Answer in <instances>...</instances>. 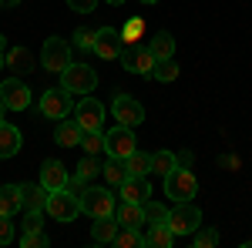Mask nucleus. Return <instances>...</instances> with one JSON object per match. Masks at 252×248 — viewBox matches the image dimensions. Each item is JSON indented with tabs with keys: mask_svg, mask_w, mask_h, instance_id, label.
Instances as JSON below:
<instances>
[{
	"mask_svg": "<svg viewBox=\"0 0 252 248\" xmlns=\"http://www.w3.org/2000/svg\"><path fill=\"white\" fill-rule=\"evenodd\" d=\"M20 245L24 248H47L51 242H47V235L40 228H24V235H20Z\"/></svg>",
	"mask_w": 252,
	"mask_h": 248,
	"instance_id": "33",
	"label": "nucleus"
},
{
	"mask_svg": "<svg viewBox=\"0 0 252 248\" xmlns=\"http://www.w3.org/2000/svg\"><path fill=\"white\" fill-rule=\"evenodd\" d=\"M108 3H111V7H121V3H125V0H108Z\"/></svg>",
	"mask_w": 252,
	"mask_h": 248,
	"instance_id": "46",
	"label": "nucleus"
},
{
	"mask_svg": "<svg viewBox=\"0 0 252 248\" xmlns=\"http://www.w3.org/2000/svg\"><path fill=\"white\" fill-rule=\"evenodd\" d=\"M152 77H155V81H161V84H172L175 77H178V64H175V57L155 60V71H152Z\"/></svg>",
	"mask_w": 252,
	"mask_h": 248,
	"instance_id": "28",
	"label": "nucleus"
},
{
	"mask_svg": "<svg viewBox=\"0 0 252 248\" xmlns=\"http://www.w3.org/2000/svg\"><path fill=\"white\" fill-rule=\"evenodd\" d=\"M178 165H182V168H189V165H192V151H182V154H178Z\"/></svg>",
	"mask_w": 252,
	"mask_h": 248,
	"instance_id": "41",
	"label": "nucleus"
},
{
	"mask_svg": "<svg viewBox=\"0 0 252 248\" xmlns=\"http://www.w3.org/2000/svg\"><path fill=\"white\" fill-rule=\"evenodd\" d=\"M141 208H145V228H148V225H161V221H168V208L158 205V201H152V198H148Z\"/></svg>",
	"mask_w": 252,
	"mask_h": 248,
	"instance_id": "29",
	"label": "nucleus"
},
{
	"mask_svg": "<svg viewBox=\"0 0 252 248\" xmlns=\"http://www.w3.org/2000/svg\"><path fill=\"white\" fill-rule=\"evenodd\" d=\"M3 111H7V104H3V101H0V121H3Z\"/></svg>",
	"mask_w": 252,
	"mask_h": 248,
	"instance_id": "44",
	"label": "nucleus"
},
{
	"mask_svg": "<svg viewBox=\"0 0 252 248\" xmlns=\"http://www.w3.org/2000/svg\"><path fill=\"white\" fill-rule=\"evenodd\" d=\"M192 245L195 248H215L219 245V231L215 228H195L192 231Z\"/></svg>",
	"mask_w": 252,
	"mask_h": 248,
	"instance_id": "32",
	"label": "nucleus"
},
{
	"mask_svg": "<svg viewBox=\"0 0 252 248\" xmlns=\"http://www.w3.org/2000/svg\"><path fill=\"white\" fill-rule=\"evenodd\" d=\"M40 64H44L47 71L61 74V71L71 64V44L64 37H47L44 40V51H40Z\"/></svg>",
	"mask_w": 252,
	"mask_h": 248,
	"instance_id": "8",
	"label": "nucleus"
},
{
	"mask_svg": "<svg viewBox=\"0 0 252 248\" xmlns=\"http://www.w3.org/2000/svg\"><path fill=\"white\" fill-rule=\"evenodd\" d=\"M47 211H51V218H58V221H74L81 211V198L78 194H71L67 188H58L47 194Z\"/></svg>",
	"mask_w": 252,
	"mask_h": 248,
	"instance_id": "5",
	"label": "nucleus"
},
{
	"mask_svg": "<svg viewBox=\"0 0 252 248\" xmlns=\"http://www.w3.org/2000/svg\"><path fill=\"white\" fill-rule=\"evenodd\" d=\"M84 188H88V181H84V178H78V174L67 181V191H71V194H78V198L84 194Z\"/></svg>",
	"mask_w": 252,
	"mask_h": 248,
	"instance_id": "39",
	"label": "nucleus"
},
{
	"mask_svg": "<svg viewBox=\"0 0 252 248\" xmlns=\"http://www.w3.org/2000/svg\"><path fill=\"white\" fill-rule=\"evenodd\" d=\"M84 131H81L78 121H58V128H54V141H58L61 148H78Z\"/></svg>",
	"mask_w": 252,
	"mask_h": 248,
	"instance_id": "20",
	"label": "nucleus"
},
{
	"mask_svg": "<svg viewBox=\"0 0 252 248\" xmlns=\"http://www.w3.org/2000/svg\"><path fill=\"white\" fill-rule=\"evenodd\" d=\"M17 211H24V194H20V185H0V215L14 218Z\"/></svg>",
	"mask_w": 252,
	"mask_h": 248,
	"instance_id": "19",
	"label": "nucleus"
},
{
	"mask_svg": "<svg viewBox=\"0 0 252 248\" xmlns=\"http://www.w3.org/2000/svg\"><path fill=\"white\" fill-rule=\"evenodd\" d=\"M111 114L118 117V124H125V128H138V124L145 121V108H141L131 94H118L115 101H111Z\"/></svg>",
	"mask_w": 252,
	"mask_h": 248,
	"instance_id": "11",
	"label": "nucleus"
},
{
	"mask_svg": "<svg viewBox=\"0 0 252 248\" xmlns=\"http://www.w3.org/2000/svg\"><path fill=\"white\" fill-rule=\"evenodd\" d=\"M0 101L7 104V111H27L31 108V91H27V84L10 77V81L0 84Z\"/></svg>",
	"mask_w": 252,
	"mask_h": 248,
	"instance_id": "13",
	"label": "nucleus"
},
{
	"mask_svg": "<svg viewBox=\"0 0 252 248\" xmlns=\"http://www.w3.org/2000/svg\"><path fill=\"white\" fill-rule=\"evenodd\" d=\"M111 245L118 248H145V231H138V228H118L115 235V242Z\"/></svg>",
	"mask_w": 252,
	"mask_h": 248,
	"instance_id": "26",
	"label": "nucleus"
},
{
	"mask_svg": "<svg viewBox=\"0 0 252 248\" xmlns=\"http://www.w3.org/2000/svg\"><path fill=\"white\" fill-rule=\"evenodd\" d=\"M74 47H81V51H94V34L91 30H74Z\"/></svg>",
	"mask_w": 252,
	"mask_h": 248,
	"instance_id": "36",
	"label": "nucleus"
},
{
	"mask_svg": "<svg viewBox=\"0 0 252 248\" xmlns=\"http://www.w3.org/2000/svg\"><path fill=\"white\" fill-rule=\"evenodd\" d=\"M0 51H7V37L3 34H0Z\"/></svg>",
	"mask_w": 252,
	"mask_h": 248,
	"instance_id": "43",
	"label": "nucleus"
},
{
	"mask_svg": "<svg viewBox=\"0 0 252 248\" xmlns=\"http://www.w3.org/2000/svg\"><path fill=\"white\" fill-rule=\"evenodd\" d=\"M118 60H121V67L131 71V74H152V71H155V54H152L148 47H141V44H128Z\"/></svg>",
	"mask_w": 252,
	"mask_h": 248,
	"instance_id": "10",
	"label": "nucleus"
},
{
	"mask_svg": "<svg viewBox=\"0 0 252 248\" xmlns=\"http://www.w3.org/2000/svg\"><path fill=\"white\" fill-rule=\"evenodd\" d=\"M3 67H7V60H3V51H0V71H3Z\"/></svg>",
	"mask_w": 252,
	"mask_h": 248,
	"instance_id": "45",
	"label": "nucleus"
},
{
	"mask_svg": "<svg viewBox=\"0 0 252 248\" xmlns=\"http://www.w3.org/2000/svg\"><path fill=\"white\" fill-rule=\"evenodd\" d=\"M165 194L172 198V201H192L195 194H198V178H195V171H189V168H175V171L165 174Z\"/></svg>",
	"mask_w": 252,
	"mask_h": 248,
	"instance_id": "1",
	"label": "nucleus"
},
{
	"mask_svg": "<svg viewBox=\"0 0 252 248\" xmlns=\"http://www.w3.org/2000/svg\"><path fill=\"white\" fill-rule=\"evenodd\" d=\"M115 218L121 228H145V208L141 205H135V201H121V205H115Z\"/></svg>",
	"mask_w": 252,
	"mask_h": 248,
	"instance_id": "16",
	"label": "nucleus"
},
{
	"mask_svg": "<svg viewBox=\"0 0 252 248\" xmlns=\"http://www.w3.org/2000/svg\"><path fill=\"white\" fill-rule=\"evenodd\" d=\"M115 194L108 188H84L81 194V208L84 215H91V218H104V215H115Z\"/></svg>",
	"mask_w": 252,
	"mask_h": 248,
	"instance_id": "9",
	"label": "nucleus"
},
{
	"mask_svg": "<svg viewBox=\"0 0 252 248\" xmlns=\"http://www.w3.org/2000/svg\"><path fill=\"white\" fill-rule=\"evenodd\" d=\"M141 27H145V20H141V17H128V20H125V27H121V40H125V47H128V44H138Z\"/></svg>",
	"mask_w": 252,
	"mask_h": 248,
	"instance_id": "31",
	"label": "nucleus"
},
{
	"mask_svg": "<svg viewBox=\"0 0 252 248\" xmlns=\"http://www.w3.org/2000/svg\"><path fill=\"white\" fill-rule=\"evenodd\" d=\"M10 242H14V221L0 215V245H10Z\"/></svg>",
	"mask_w": 252,
	"mask_h": 248,
	"instance_id": "37",
	"label": "nucleus"
},
{
	"mask_svg": "<svg viewBox=\"0 0 252 248\" xmlns=\"http://www.w3.org/2000/svg\"><path fill=\"white\" fill-rule=\"evenodd\" d=\"M61 87H67L71 94H91L97 87V74L88 67V64H67L64 71H61Z\"/></svg>",
	"mask_w": 252,
	"mask_h": 248,
	"instance_id": "2",
	"label": "nucleus"
},
{
	"mask_svg": "<svg viewBox=\"0 0 252 248\" xmlns=\"http://www.w3.org/2000/svg\"><path fill=\"white\" fill-rule=\"evenodd\" d=\"M219 165H222V168H239V158H235V154H229V158H219Z\"/></svg>",
	"mask_w": 252,
	"mask_h": 248,
	"instance_id": "40",
	"label": "nucleus"
},
{
	"mask_svg": "<svg viewBox=\"0 0 252 248\" xmlns=\"http://www.w3.org/2000/svg\"><path fill=\"white\" fill-rule=\"evenodd\" d=\"M175 238H178V235H175L165 221H161V225H148V228H145V245H148V248H172Z\"/></svg>",
	"mask_w": 252,
	"mask_h": 248,
	"instance_id": "22",
	"label": "nucleus"
},
{
	"mask_svg": "<svg viewBox=\"0 0 252 248\" xmlns=\"http://www.w3.org/2000/svg\"><path fill=\"white\" fill-rule=\"evenodd\" d=\"M67 181H71V174H67V168L61 165V161H44L40 165V185L47 191H58V188H67Z\"/></svg>",
	"mask_w": 252,
	"mask_h": 248,
	"instance_id": "15",
	"label": "nucleus"
},
{
	"mask_svg": "<svg viewBox=\"0 0 252 248\" xmlns=\"http://www.w3.org/2000/svg\"><path fill=\"white\" fill-rule=\"evenodd\" d=\"M20 0H0V7H17Z\"/></svg>",
	"mask_w": 252,
	"mask_h": 248,
	"instance_id": "42",
	"label": "nucleus"
},
{
	"mask_svg": "<svg viewBox=\"0 0 252 248\" xmlns=\"http://www.w3.org/2000/svg\"><path fill=\"white\" fill-rule=\"evenodd\" d=\"M20 151V131L14 124L0 121V158H14Z\"/></svg>",
	"mask_w": 252,
	"mask_h": 248,
	"instance_id": "23",
	"label": "nucleus"
},
{
	"mask_svg": "<svg viewBox=\"0 0 252 248\" xmlns=\"http://www.w3.org/2000/svg\"><path fill=\"white\" fill-rule=\"evenodd\" d=\"M175 235H192L202 225V211L195 208L192 201H175V208L168 211V221H165Z\"/></svg>",
	"mask_w": 252,
	"mask_h": 248,
	"instance_id": "6",
	"label": "nucleus"
},
{
	"mask_svg": "<svg viewBox=\"0 0 252 248\" xmlns=\"http://www.w3.org/2000/svg\"><path fill=\"white\" fill-rule=\"evenodd\" d=\"M121 51H125L121 30H115V27H101V30H94V54L101 60H118Z\"/></svg>",
	"mask_w": 252,
	"mask_h": 248,
	"instance_id": "12",
	"label": "nucleus"
},
{
	"mask_svg": "<svg viewBox=\"0 0 252 248\" xmlns=\"http://www.w3.org/2000/svg\"><path fill=\"white\" fill-rule=\"evenodd\" d=\"M125 165H128V174H141V178H145V174H152V154L135 151Z\"/></svg>",
	"mask_w": 252,
	"mask_h": 248,
	"instance_id": "30",
	"label": "nucleus"
},
{
	"mask_svg": "<svg viewBox=\"0 0 252 248\" xmlns=\"http://www.w3.org/2000/svg\"><path fill=\"white\" fill-rule=\"evenodd\" d=\"M3 60H7V67H10L14 74H31V71H34V54H31L27 47H10V51L3 54Z\"/></svg>",
	"mask_w": 252,
	"mask_h": 248,
	"instance_id": "21",
	"label": "nucleus"
},
{
	"mask_svg": "<svg viewBox=\"0 0 252 248\" xmlns=\"http://www.w3.org/2000/svg\"><path fill=\"white\" fill-rule=\"evenodd\" d=\"M67 7L78 10V14H91V10L97 7V0H67Z\"/></svg>",
	"mask_w": 252,
	"mask_h": 248,
	"instance_id": "38",
	"label": "nucleus"
},
{
	"mask_svg": "<svg viewBox=\"0 0 252 248\" xmlns=\"http://www.w3.org/2000/svg\"><path fill=\"white\" fill-rule=\"evenodd\" d=\"M74 121L81 124V131H101L104 128V104L97 101V97L84 94L74 104Z\"/></svg>",
	"mask_w": 252,
	"mask_h": 248,
	"instance_id": "7",
	"label": "nucleus"
},
{
	"mask_svg": "<svg viewBox=\"0 0 252 248\" xmlns=\"http://www.w3.org/2000/svg\"><path fill=\"white\" fill-rule=\"evenodd\" d=\"M94 174H101V165L94 161V154H84L78 165V178H84V181H91Z\"/></svg>",
	"mask_w": 252,
	"mask_h": 248,
	"instance_id": "35",
	"label": "nucleus"
},
{
	"mask_svg": "<svg viewBox=\"0 0 252 248\" xmlns=\"http://www.w3.org/2000/svg\"><path fill=\"white\" fill-rule=\"evenodd\" d=\"M101 174H104V181H108V185H115V188H118V185L128 178V165H125L121 158H111V161L101 168Z\"/></svg>",
	"mask_w": 252,
	"mask_h": 248,
	"instance_id": "27",
	"label": "nucleus"
},
{
	"mask_svg": "<svg viewBox=\"0 0 252 248\" xmlns=\"http://www.w3.org/2000/svg\"><path fill=\"white\" fill-rule=\"evenodd\" d=\"M148 51L155 54V60H165V57H175V37L168 30H158L152 44H148Z\"/></svg>",
	"mask_w": 252,
	"mask_h": 248,
	"instance_id": "24",
	"label": "nucleus"
},
{
	"mask_svg": "<svg viewBox=\"0 0 252 248\" xmlns=\"http://www.w3.org/2000/svg\"><path fill=\"white\" fill-rule=\"evenodd\" d=\"M178 168V154H172V151H155L152 154V174H165L168 171H175Z\"/></svg>",
	"mask_w": 252,
	"mask_h": 248,
	"instance_id": "25",
	"label": "nucleus"
},
{
	"mask_svg": "<svg viewBox=\"0 0 252 248\" xmlns=\"http://www.w3.org/2000/svg\"><path fill=\"white\" fill-rule=\"evenodd\" d=\"M74 111V101H71V91L67 87H47L40 94V114L51 117V121H64V117Z\"/></svg>",
	"mask_w": 252,
	"mask_h": 248,
	"instance_id": "3",
	"label": "nucleus"
},
{
	"mask_svg": "<svg viewBox=\"0 0 252 248\" xmlns=\"http://www.w3.org/2000/svg\"><path fill=\"white\" fill-rule=\"evenodd\" d=\"M104 151L111 158H121L128 161L131 154L138 151V141H135V128H125V124H115L111 131L104 134Z\"/></svg>",
	"mask_w": 252,
	"mask_h": 248,
	"instance_id": "4",
	"label": "nucleus"
},
{
	"mask_svg": "<svg viewBox=\"0 0 252 248\" xmlns=\"http://www.w3.org/2000/svg\"><path fill=\"white\" fill-rule=\"evenodd\" d=\"M121 201H135V205H145L148 198H152V185H148V178H141V174H128L121 185Z\"/></svg>",
	"mask_w": 252,
	"mask_h": 248,
	"instance_id": "14",
	"label": "nucleus"
},
{
	"mask_svg": "<svg viewBox=\"0 0 252 248\" xmlns=\"http://www.w3.org/2000/svg\"><path fill=\"white\" fill-rule=\"evenodd\" d=\"M20 194H24V211L37 215L40 208H47V194L51 191L44 188V185H20Z\"/></svg>",
	"mask_w": 252,
	"mask_h": 248,
	"instance_id": "18",
	"label": "nucleus"
},
{
	"mask_svg": "<svg viewBox=\"0 0 252 248\" xmlns=\"http://www.w3.org/2000/svg\"><path fill=\"white\" fill-rule=\"evenodd\" d=\"M81 148H84L88 154H101V151H104V134H101V131H84Z\"/></svg>",
	"mask_w": 252,
	"mask_h": 248,
	"instance_id": "34",
	"label": "nucleus"
},
{
	"mask_svg": "<svg viewBox=\"0 0 252 248\" xmlns=\"http://www.w3.org/2000/svg\"><path fill=\"white\" fill-rule=\"evenodd\" d=\"M118 218L115 215H104V218H94V225H91V242L94 245H111L115 242V235H118Z\"/></svg>",
	"mask_w": 252,
	"mask_h": 248,
	"instance_id": "17",
	"label": "nucleus"
},
{
	"mask_svg": "<svg viewBox=\"0 0 252 248\" xmlns=\"http://www.w3.org/2000/svg\"><path fill=\"white\" fill-rule=\"evenodd\" d=\"M141 3H158V0H141Z\"/></svg>",
	"mask_w": 252,
	"mask_h": 248,
	"instance_id": "47",
	"label": "nucleus"
}]
</instances>
